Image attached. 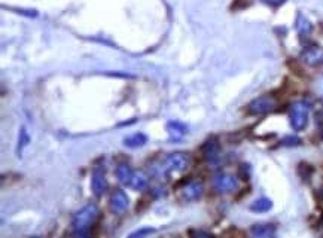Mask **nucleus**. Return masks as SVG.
Wrapping results in <instances>:
<instances>
[{"label": "nucleus", "mask_w": 323, "mask_h": 238, "mask_svg": "<svg viewBox=\"0 0 323 238\" xmlns=\"http://www.w3.org/2000/svg\"><path fill=\"white\" fill-rule=\"evenodd\" d=\"M98 207L93 203L87 204L84 208H81L72 219V235L75 237H87L93 228V225L98 219Z\"/></svg>", "instance_id": "obj_1"}, {"label": "nucleus", "mask_w": 323, "mask_h": 238, "mask_svg": "<svg viewBox=\"0 0 323 238\" xmlns=\"http://www.w3.org/2000/svg\"><path fill=\"white\" fill-rule=\"evenodd\" d=\"M308 115H310V104L305 101H296L289 109L291 118V127L295 131H302L308 124Z\"/></svg>", "instance_id": "obj_2"}, {"label": "nucleus", "mask_w": 323, "mask_h": 238, "mask_svg": "<svg viewBox=\"0 0 323 238\" xmlns=\"http://www.w3.org/2000/svg\"><path fill=\"white\" fill-rule=\"evenodd\" d=\"M213 188L218 194H231L238 189V178L228 173H219L213 177Z\"/></svg>", "instance_id": "obj_3"}, {"label": "nucleus", "mask_w": 323, "mask_h": 238, "mask_svg": "<svg viewBox=\"0 0 323 238\" xmlns=\"http://www.w3.org/2000/svg\"><path fill=\"white\" fill-rule=\"evenodd\" d=\"M191 164V158L185 152H174L170 153L164 161V170L167 171H185Z\"/></svg>", "instance_id": "obj_4"}, {"label": "nucleus", "mask_w": 323, "mask_h": 238, "mask_svg": "<svg viewBox=\"0 0 323 238\" xmlns=\"http://www.w3.org/2000/svg\"><path fill=\"white\" fill-rule=\"evenodd\" d=\"M276 100L270 95H261L255 100H252L247 106L249 113L252 115H264L267 112H271L276 107Z\"/></svg>", "instance_id": "obj_5"}, {"label": "nucleus", "mask_w": 323, "mask_h": 238, "mask_svg": "<svg viewBox=\"0 0 323 238\" xmlns=\"http://www.w3.org/2000/svg\"><path fill=\"white\" fill-rule=\"evenodd\" d=\"M128 206H130V200H128L127 194L122 189H115L110 195V200H109L110 210L116 214H121L128 208Z\"/></svg>", "instance_id": "obj_6"}, {"label": "nucleus", "mask_w": 323, "mask_h": 238, "mask_svg": "<svg viewBox=\"0 0 323 238\" xmlns=\"http://www.w3.org/2000/svg\"><path fill=\"white\" fill-rule=\"evenodd\" d=\"M107 180H106V176H104V170L97 167L93 171V177H91V189L93 194L96 197H101L106 191H107Z\"/></svg>", "instance_id": "obj_7"}, {"label": "nucleus", "mask_w": 323, "mask_h": 238, "mask_svg": "<svg viewBox=\"0 0 323 238\" xmlns=\"http://www.w3.org/2000/svg\"><path fill=\"white\" fill-rule=\"evenodd\" d=\"M301 60L307 66H311V67L320 66L323 64V49L320 46H310L302 51Z\"/></svg>", "instance_id": "obj_8"}, {"label": "nucleus", "mask_w": 323, "mask_h": 238, "mask_svg": "<svg viewBox=\"0 0 323 238\" xmlns=\"http://www.w3.org/2000/svg\"><path fill=\"white\" fill-rule=\"evenodd\" d=\"M203 194H204V186L198 180H194V182L188 183L182 189V198L185 201H197L203 197Z\"/></svg>", "instance_id": "obj_9"}, {"label": "nucleus", "mask_w": 323, "mask_h": 238, "mask_svg": "<svg viewBox=\"0 0 323 238\" xmlns=\"http://www.w3.org/2000/svg\"><path fill=\"white\" fill-rule=\"evenodd\" d=\"M201 150H203V156H204L206 161H209V162H215V161L219 159V155H221V146H219V142H218L216 139H209V140L203 145Z\"/></svg>", "instance_id": "obj_10"}, {"label": "nucleus", "mask_w": 323, "mask_h": 238, "mask_svg": "<svg viewBox=\"0 0 323 238\" xmlns=\"http://www.w3.org/2000/svg\"><path fill=\"white\" fill-rule=\"evenodd\" d=\"M250 234L256 238H270L276 235L274 225H253L250 228Z\"/></svg>", "instance_id": "obj_11"}, {"label": "nucleus", "mask_w": 323, "mask_h": 238, "mask_svg": "<svg viewBox=\"0 0 323 238\" xmlns=\"http://www.w3.org/2000/svg\"><path fill=\"white\" fill-rule=\"evenodd\" d=\"M133 174H134V171L131 170L130 165L119 164V165L116 167V177H118V180H119L122 185H130L131 178H133Z\"/></svg>", "instance_id": "obj_12"}, {"label": "nucleus", "mask_w": 323, "mask_h": 238, "mask_svg": "<svg viewBox=\"0 0 323 238\" xmlns=\"http://www.w3.org/2000/svg\"><path fill=\"white\" fill-rule=\"evenodd\" d=\"M167 130H168V134L173 140H180L186 133H188V127L179 121H171L168 122L167 125Z\"/></svg>", "instance_id": "obj_13"}, {"label": "nucleus", "mask_w": 323, "mask_h": 238, "mask_svg": "<svg viewBox=\"0 0 323 238\" xmlns=\"http://www.w3.org/2000/svg\"><path fill=\"white\" fill-rule=\"evenodd\" d=\"M148 185H149L148 176L143 171H134L133 178H131V182H130V186L133 189H136V191H143V189L148 188Z\"/></svg>", "instance_id": "obj_14"}, {"label": "nucleus", "mask_w": 323, "mask_h": 238, "mask_svg": "<svg viewBox=\"0 0 323 238\" xmlns=\"http://www.w3.org/2000/svg\"><path fill=\"white\" fill-rule=\"evenodd\" d=\"M295 27H296V31H298L301 36H308V34L311 33V30H313V26H311L310 20L305 18L302 14H298Z\"/></svg>", "instance_id": "obj_15"}, {"label": "nucleus", "mask_w": 323, "mask_h": 238, "mask_svg": "<svg viewBox=\"0 0 323 238\" xmlns=\"http://www.w3.org/2000/svg\"><path fill=\"white\" fill-rule=\"evenodd\" d=\"M146 143H148V137L142 133H136L124 140V145L128 148H140V146H145Z\"/></svg>", "instance_id": "obj_16"}, {"label": "nucleus", "mask_w": 323, "mask_h": 238, "mask_svg": "<svg viewBox=\"0 0 323 238\" xmlns=\"http://www.w3.org/2000/svg\"><path fill=\"white\" fill-rule=\"evenodd\" d=\"M271 207H273L271 200H268V198H259V200H256V201L252 203L250 210H252V211H256V213H264V211L271 210Z\"/></svg>", "instance_id": "obj_17"}, {"label": "nucleus", "mask_w": 323, "mask_h": 238, "mask_svg": "<svg viewBox=\"0 0 323 238\" xmlns=\"http://www.w3.org/2000/svg\"><path fill=\"white\" fill-rule=\"evenodd\" d=\"M29 142H30V137H29L26 128H23L21 133H20V140H18V152H20V153H21L23 148H26V146L29 145Z\"/></svg>", "instance_id": "obj_18"}, {"label": "nucleus", "mask_w": 323, "mask_h": 238, "mask_svg": "<svg viewBox=\"0 0 323 238\" xmlns=\"http://www.w3.org/2000/svg\"><path fill=\"white\" fill-rule=\"evenodd\" d=\"M299 143H301V140H299L298 137H295V136L286 137V139L283 140V145H285V146H296V145H299Z\"/></svg>", "instance_id": "obj_19"}, {"label": "nucleus", "mask_w": 323, "mask_h": 238, "mask_svg": "<svg viewBox=\"0 0 323 238\" xmlns=\"http://www.w3.org/2000/svg\"><path fill=\"white\" fill-rule=\"evenodd\" d=\"M262 2L267 5H271V6H280L282 3L286 2V0H262Z\"/></svg>", "instance_id": "obj_20"}, {"label": "nucleus", "mask_w": 323, "mask_h": 238, "mask_svg": "<svg viewBox=\"0 0 323 238\" xmlns=\"http://www.w3.org/2000/svg\"><path fill=\"white\" fill-rule=\"evenodd\" d=\"M151 232H154V229H151V228H146V229H142V231L133 232V234H131V237H140V235H145V234H151Z\"/></svg>", "instance_id": "obj_21"}, {"label": "nucleus", "mask_w": 323, "mask_h": 238, "mask_svg": "<svg viewBox=\"0 0 323 238\" xmlns=\"http://www.w3.org/2000/svg\"><path fill=\"white\" fill-rule=\"evenodd\" d=\"M192 235H198V237H210V232H203V231H192Z\"/></svg>", "instance_id": "obj_22"}, {"label": "nucleus", "mask_w": 323, "mask_h": 238, "mask_svg": "<svg viewBox=\"0 0 323 238\" xmlns=\"http://www.w3.org/2000/svg\"><path fill=\"white\" fill-rule=\"evenodd\" d=\"M320 226L323 228V214H322V219H320Z\"/></svg>", "instance_id": "obj_23"}]
</instances>
